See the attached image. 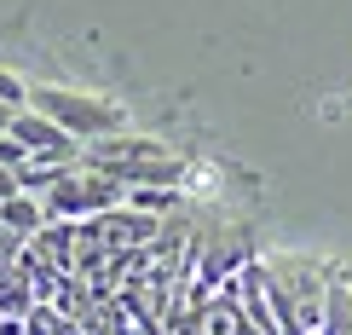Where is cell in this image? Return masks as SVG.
Returning a JSON list of instances; mask_svg holds the SVG:
<instances>
[{
  "label": "cell",
  "instance_id": "1",
  "mask_svg": "<svg viewBox=\"0 0 352 335\" xmlns=\"http://www.w3.org/2000/svg\"><path fill=\"white\" fill-rule=\"evenodd\" d=\"M81 162L110 173V180H122L127 191H139V185H179V173H185V162L168 151V144L133 139V133H110V139L81 144Z\"/></svg>",
  "mask_w": 352,
  "mask_h": 335
},
{
  "label": "cell",
  "instance_id": "2",
  "mask_svg": "<svg viewBox=\"0 0 352 335\" xmlns=\"http://www.w3.org/2000/svg\"><path fill=\"white\" fill-rule=\"evenodd\" d=\"M29 105H35L47 122H58L64 133H76L81 144L110 139L127 127V110L110 105V98H87V93H64V87H29Z\"/></svg>",
  "mask_w": 352,
  "mask_h": 335
},
{
  "label": "cell",
  "instance_id": "3",
  "mask_svg": "<svg viewBox=\"0 0 352 335\" xmlns=\"http://www.w3.org/2000/svg\"><path fill=\"white\" fill-rule=\"evenodd\" d=\"M41 202H47V226L52 220H98V214L127 208V185L110 180V173H98V168H87V162H76Z\"/></svg>",
  "mask_w": 352,
  "mask_h": 335
},
{
  "label": "cell",
  "instance_id": "4",
  "mask_svg": "<svg viewBox=\"0 0 352 335\" xmlns=\"http://www.w3.org/2000/svg\"><path fill=\"white\" fill-rule=\"evenodd\" d=\"M6 133L23 144L29 162H47V168H76V162H81V139H76V133H64L58 122H47L41 110H18Z\"/></svg>",
  "mask_w": 352,
  "mask_h": 335
},
{
  "label": "cell",
  "instance_id": "5",
  "mask_svg": "<svg viewBox=\"0 0 352 335\" xmlns=\"http://www.w3.org/2000/svg\"><path fill=\"white\" fill-rule=\"evenodd\" d=\"M23 335H81V324L69 318L64 307H52V301H41L35 312L23 318Z\"/></svg>",
  "mask_w": 352,
  "mask_h": 335
},
{
  "label": "cell",
  "instance_id": "6",
  "mask_svg": "<svg viewBox=\"0 0 352 335\" xmlns=\"http://www.w3.org/2000/svg\"><path fill=\"white\" fill-rule=\"evenodd\" d=\"M0 105H12V110L29 105V87H23L18 76H6V69H0Z\"/></svg>",
  "mask_w": 352,
  "mask_h": 335
},
{
  "label": "cell",
  "instance_id": "7",
  "mask_svg": "<svg viewBox=\"0 0 352 335\" xmlns=\"http://www.w3.org/2000/svg\"><path fill=\"white\" fill-rule=\"evenodd\" d=\"M12 116H18V110H12V105H0V133H6V127H12Z\"/></svg>",
  "mask_w": 352,
  "mask_h": 335
}]
</instances>
